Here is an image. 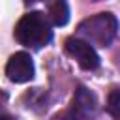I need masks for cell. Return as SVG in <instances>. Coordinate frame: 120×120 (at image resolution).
<instances>
[{
	"instance_id": "1",
	"label": "cell",
	"mask_w": 120,
	"mask_h": 120,
	"mask_svg": "<svg viewBox=\"0 0 120 120\" xmlns=\"http://www.w3.org/2000/svg\"><path fill=\"white\" fill-rule=\"evenodd\" d=\"M15 38L21 45L32 47V49H39V47L47 45L52 38L49 19L39 11L22 15L15 26Z\"/></svg>"
},
{
	"instance_id": "2",
	"label": "cell",
	"mask_w": 120,
	"mask_h": 120,
	"mask_svg": "<svg viewBox=\"0 0 120 120\" xmlns=\"http://www.w3.org/2000/svg\"><path fill=\"white\" fill-rule=\"evenodd\" d=\"M118 30V21L112 13H98L94 17L84 19L79 24V34L86 38L88 43L99 45V47H107Z\"/></svg>"
},
{
	"instance_id": "3",
	"label": "cell",
	"mask_w": 120,
	"mask_h": 120,
	"mask_svg": "<svg viewBox=\"0 0 120 120\" xmlns=\"http://www.w3.org/2000/svg\"><path fill=\"white\" fill-rule=\"evenodd\" d=\"M66 51L82 69H86V71L98 69L99 56H98L96 49L88 41H84L81 38H68L66 39Z\"/></svg>"
},
{
	"instance_id": "4",
	"label": "cell",
	"mask_w": 120,
	"mask_h": 120,
	"mask_svg": "<svg viewBox=\"0 0 120 120\" xmlns=\"http://www.w3.org/2000/svg\"><path fill=\"white\" fill-rule=\"evenodd\" d=\"M6 75L13 82H28L34 79V62L28 52H15L6 66Z\"/></svg>"
},
{
	"instance_id": "5",
	"label": "cell",
	"mask_w": 120,
	"mask_h": 120,
	"mask_svg": "<svg viewBox=\"0 0 120 120\" xmlns=\"http://www.w3.org/2000/svg\"><path fill=\"white\" fill-rule=\"evenodd\" d=\"M94 111H96V98H94V94H92L90 90H86V88H79L77 94L73 96L71 112H73L77 118L84 120V118L92 116Z\"/></svg>"
},
{
	"instance_id": "6",
	"label": "cell",
	"mask_w": 120,
	"mask_h": 120,
	"mask_svg": "<svg viewBox=\"0 0 120 120\" xmlns=\"http://www.w3.org/2000/svg\"><path fill=\"white\" fill-rule=\"evenodd\" d=\"M49 21L54 26H64L69 21V8L66 0H52L49 6Z\"/></svg>"
},
{
	"instance_id": "7",
	"label": "cell",
	"mask_w": 120,
	"mask_h": 120,
	"mask_svg": "<svg viewBox=\"0 0 120 120\" xmlns=\"http://www.w3.org/2000/svg\"><path fill=\"white\" fill-rule=\"evenodd\" d=\"M107 111L111 112V116L114 120H120V88L112 90L109 94V99H107Z\"/></svg>"
},
{
	"instance_id": "8",
	"label": "cell",
	"mask_w": 120,
	"mask_h": 120,
	"mask_svg": "<svg viewBox=\"0 0 120 120\" xmlns=\"http://www.w3.org/2000/svg\"><path fill=\"white\" fill-rule=\"evenodd\" d=\"M54 120H81V118H77L71 111H68V112H64V114H58V116H54Z\"/></svg>"
},
{
	"instance_id": "9",
	"label": "cell",
	"mask_w": 120,
	"mask_h": 120,
	"mask_svg": "<svg viewBox=\"0 0 120 120\" xmlns=\"http://www.w3.org/2000/svg\"><path fill=\"white\" fill-rule=\"evenodd\" d=\"M0 120H13V118L8 116V114H0Z\"/></svg>"
},
{
	"instance_id": "10",
	"label": "cell",
	"mask_w": 120,
	"mask_h": 120,
	"mask_svg": "<svg viewBox=\"0 0 120 120\" xmlns=\"http://www.w3.org/2000/svg\"><path fill=\"white\" fill-rule=\"evenodd\" d=\"M30 2H34V0H30Z\"/></svg>"
}]
</instances>
